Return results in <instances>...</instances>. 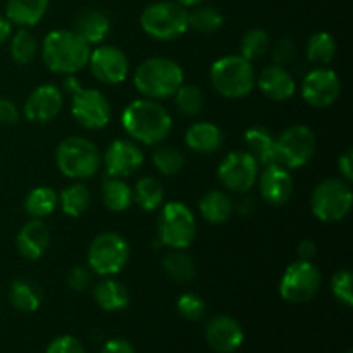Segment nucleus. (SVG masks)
I'll use <instances>...</instances> for the list:
<instances>
[{"label": "nucleus", "mask_w": 353, "mask_h": 353, "mask_svg": "<svg viewBox=\"0 0 353 353\" xmlns=\"http://www.w3.org/2000/svg\"><path fill=\"white\" fill-rule=\"evenodd\" d=\"M124 131L137 143L155 145L162 143L171 134L172 117L159 100L138 99L126 105L121 116Z\"/></svg>", "instance_id": "1"}, {"label": "nucleus", "mask_w": 353, "mask_h": 353, "mask_svg": "<svg viewBox=\"0 0 353 353\" xmlns=\"http://www.w3.org/2000/svg\"><path fill=\"white\" fill-rule=\"evenodd\" d=\"M41 59L55 74H76L88 65L92 45L74 30H54L41 41Z\"/></svg>", "instance_id": "2"}, {"label": "nucleus", "mask_w": 353, "mask_h": 353, "mask_svg": "<svg viewBox=\"0 0 353 353\" xmlns=\"http://www.w3.org/2000/svg\"><path fill=\"white\" fill-rule=\"evenodd\" d=\"M133 83L143 99L165 100L171 99L185 83V72L172 59L150 57L138 65Z\"/></svg>", "instance_id": "3"}, {"label": "nucleus", "mask_w": 353, "mask_h": 353, "mask_svg": "<svg viewBox=\"0 0 353 353\" xmlns=\"http://www.w3.org/2000/svg\"><path fill=\"white\" fill-rule=\"evenodd\" d=\"M212 88L224 99L238 100L250 95L255 88V68L241 55H224L210 65Z\"/></svg>", "instance_id": "4"}, {"label": "nucleus", "mask_w": 353, "mask_h": 353, "mask_svg": "<svg viewBox=\"0 0 353 353\" xmlns=\"http://www.w3.org/2000/svg\"><path fill=\"white\" fill-rule=\"evenodd\" d=\"M55 164L69 179L85 181L102 168V154L92 140L85 137H68L55 150Z\"/></svg>", "instance_id": "5"}, {"label": "nucleus", "mask_w": 353, "mask_h": 353, "mask_svg": "<svg viewBox=\"0 0 353 353\" xmlns=\"http://www.w3.org/2000/svg\"><path fill=\"white\" fill-rule=\"evenodd\" d=\"M140 26L154 40H178L188 31V9L176 0L154 2L140 14Z\"/></svg>", "instance_id": "6"}, {"label": "nucleus", "mask_w": 353, "mask_h": 353, "mask_svg": "<svg viewBox=\"0 0 353 353\" xmlns=\"http://www.w3.org/2000/svg\"><path fill=\"white\" fill-rule=\"evenodd\" d=\"M352 202L350 183L341 178H327L314 188L310 209L321 223H340L350 214Z\"/></svg>", "instance_id": "7"}, {"label": "nucleus", "mask_w": 353, "mask_h": 353, "mask_svg": "<svg viewBox=\"0 0 353 353\" xmlns=\"http://www.w3.org/2000/svg\"><path fill=\"white\" fill-rule=\"evenodd\" d=\"M196 234V219L183 202H169L159 217V240L171 250H186Z\"/></svg>", "instance_id": "8"}, {"label": "nucleus", "mask_w": 353, "mask_h": 353, "mask_svg": "<svg viewBox=\"0 0 353 353\" xmlns=\"http://www.w3.org/2000/svg\"><path fill=\"white\" fill-rule=\"evenodd\" d=\"M130 255L131 248L128 241L114 231H105L95 236V240L90 243L86 259L93 274L107 278V276L119 274L126 268Z\"/></svg>", "instance_id": "9"}, {"label": "nucleus", "mask_w": 353, "mask_h": 353, "mask_svg": "<svg viewBox=\"0 0 353 353\" xmlns=\"http://www.w3.org/2000/svg\"><path fill=\"white\" fill-rule=\"evenodd\" d=\"M316 134L305 124L290 126L276 138L274 162L288 171L300 169L310 162L316 154Z\"/></svg>", "instance_id": "10"}, {"label": "nucleus", "mask_w": 353, "mask_h": 353, "mask_svg": "<svg viewBox=\"0 0 353 353\" xmlns=\"http://www.w3.org/2000/svg\"><path fill=\"white\" fill-rule=\"evenodd\" d=\"M323 285L319 268L310 261L295 262L285 269L279 281V295L288 303H307L317 295Z\"/></svg>", "instance_id": "11"}, {"label": "nucleus", "mask_w": 353, "mask_h": 353, "mask_svg": "<svg viewBox=\"0 0 353 353\" xmlns=\"http://www.w3.org/2000/svg\"><path fill=\"white\" fill-rule=\"evenodd\" d=\"M259 168L254 157L247 150L230 152L217 168L221 185L233 193H248L259 178Z\"/></svg>", "instance_id": "12"}, {"label": "nucleus", "mask_w": 353, "mask_h": 353, "mask_svg": "<svg viewBox=\"0 0 353 353\" xmlns=\"http://www.w3.org/2000/svg\"><path fill=\"white\" fill-rule=\"evenodd\" d=\"M71 114L79 126L97 131L110 123L112 107L109 99L100 90L83 86L71 97Z\"/></svg>", "instance_id": "13"}, {"label": "nucleus", "mask_w": 353, "mask_h": 353, "mask_svg": "<svg viewBox=\"0 0 353 353\" xmlns=\"http://www.w3.org/2000/svg\"><path fill=\"white\" fill-rule=\"evenodd\" d=\"M300 92H302V99L310 107L326 109V107L333 105L338 100V97H340V76L333 69H327L326 65L316 68L305 74L302 86H300Z\"/></svg>", "instance_id": "14"}, {"label": "nucleus", "mask_w": 353, "mask_h": 353, "mask_svg": "<svg viewBox=\"0 0 353 353\" xmlns=\"http://www.w3.org/2000/svg\"><path fill=\"white\" fill-rule=\"evenodd\" d=\"M90 71L103 85H119L130 76V61L119 47L100 45L90 54Z\"/></svg>", "instance_id": "15"}, {"label": "nucleus", "mask_w": 353, "mask_h": 353, "mask_svg": "<svg viewBox=\"0 0 353 353\" xmlns=\"http://www.w3.org/2000/svg\"><path fill=\"white\" fill-rule=\"evenodd\" d=\"M145 162V154L140 145L133 140H114L107 147L102 157L107 176L112 178H128L140 171Z\"/></svg>", "instance_id": "16"}, {"label": "nucleus", "mask_w": 353, "mask_h": 353, "mask_svg": "<svg viewBox=\"0 0 353 353\" xmlns=\"http://www.w3.org/2000/svg\"><path fill=\"white\" fill-rule=\"evenodd\" d=\"M64 93L55 85H40L30 93L24 103V117L30 123H52L61 114Z\"/></svg>", "instance_id": "17"}, {"label": "nucleus", "mask_w": 353, "mask_h": 353, "mask_svg": "<svg viewBox=\"0 0 353 353\" xmlns=\"http://www.w3.org/2000/svg\"><path fill=\"white\" fill-rule=\"evenodd\" d=\"M259 192H261L262 200L272 207H281L292 199L295 181L290 171L283 165L271 162L264 165L262 174H259Z\"/></svg>", "instance_id": "18"}, {"label": "nucleus", "mask_w": 353, "mask_h": 353, "mask_svg": "<svg viewBox=\"0 0 353 353\" xmlns=\"http://www.w3.org/2000/svg\"><path fill=\"white\" fill-rule=\"evenodd\" d=\"M205 341L214 352L233 353L243 345L245 331L234 317L221 314L205 324Z\"/></svg>", "instance_id": "19"}, {"label": "nucleus", "mask_w": 353, "mask_h": 353, "mask_svg": "<svg viewBox=\"0 0 353 353\" xmlns=\"http://www.w3.org/2000/svg\"><path fill=\"white\" fill-rule=\"evenodd\" d=\"M255 85L262 92V95L274 102H286L292 99L296 92V81L292 76V72L285 65H265L259 72Z\"/></svg>", "instance_id": "20"}, {"label": "nucleus", "mask_w": 353, "mask_h": 353, "mask_svg": "<svg viewBox=\"0 0 353 353\" xmlns=\"http://www.w3.org/2000/svg\"><path fill=\"white\" fill-rule=\"evenodd\" d=\"M50 230L41 219H31L16 236V248L26 261H40L50 247Z\"/></svg>", "instance_id": "21"}, {"label": "nucleus", "mask_w": 353, "mask_h": 353, "mask_svg": "<svg viewBox=\"0 0 353 353\" xmlns=\"http://www.w3.org/2000/svg\"><path fill=\"white\" fill-rule=\"evenodd\" d=\"M185 143L188 148L196 154H216L224 143V134L219 126L207 121H199L193 123L185 133Z\"/></svg>", "instance_id": "22"}, {"label": "nucleus", "mask_w": 353, "mask_h": 353, "mask_svg": "<svg viewBox=\"0 0 353 353\" xmlns=\"http://www.w3.org/2000/svg\"><path fill=\"white\" fill-rule=\"evenodd\" d=\"M72 30L90 45L102 43L110 33V19L99 9H85L78 14Z\"/></svg>", "instance_id": "23"}, {"label": "nucleus", "mask_w": 353, "mask_h": 353, "mask_svg": "<svg viewBox=\"0 0 353 353\" xmlns=\"http://www.w3.org/2000/svg\"><path fill=\"white\" fill-rule=\"evenodd\" d=\"M50 0H7L6 17L19 28H33L48 10Z\"/></svg>", "instance_id": "24"}, {"label": "nucleus", "mask_w": 353, "mask_h": 353, "mask_svg": "<svg viewBox=\"0 0 353 353\" xmlns=\"http://www.w3.org/2000/svg\"><path fill=\"white\" fill-rule=\"evenodd\" d=\"M93 299L105 312H117L130 305V292L123 283L114 279V276H107L97 283L93 288Z\"/></svg>", "instance_id": "25"}, {"label": "nucleus", "mask_w": 353, "mask_h": 353, "mask_svg": "<svg viewBox=\"0 0 353 353\" xmlns=\"http://www.w3.org/2000/svg\"><path fill=\"white\" fill-rule=\"evenodd\" d=\"M199 210L207 223L223 224L233 216L234 203L224 190H210L200 199Z\"/></svg>", "instance_id": "26"}, {"label": "nucleus", "mask_w": 353, "mask_h": 353, "mask_svg": "<svg viewBox=\"0 0 353 353\" xmlns=\"http://www.w3.org/2000/svg\"><path fill=\"white\" fill-rule=\"evenodd\" d=\"M41 295L40 286L28 278H21L12 281L9 288V302L17 312L21 314H33L40 309Z\"/></svg>", "instance_id": "27"}, {"label": "nucleus", "mask_w": 353, "mask_h": 353, "mask_svg": "<svg viewBox=\"0 0 353 353\" xmlns=\"http://www.w3.org/2000/svg\"><path fill=\"white\" fill-rule=\"evenodd\" d=\"M245 147L259 165H268L274 162V143L276 138L264 126H252L243 134Z\"/></svg>", "instance_id": "28"}, {"label": "nucleus", "mask_w": 353, "mask_h": 353, "mask_svg": "<svg viewBox=\"0 0 353 353\" xmlns=\"http://www.w3.org/2000/svg\"><path fill=\"white\" fill-rule=\"evenodd\" d=\"M102 199L110 212H124L133 203V190L123 178L107 176L102 183Z\"/></svg>", "instance_id": "29"}, {"label": "nucleus", "mask_w": 353, "mask_h": 353, "mask_svg": "<svg viewBox=\"0 0 353 353\" xmlns=\"http://www.w3.org/2000/svg\"><path fill=\"white\" fill-rule=\"evenodd\" d=\"M59 205L62 212L69 217H79L92 205V193L88 186L81 181H76L64 188L59 195Z\"/></svg>", "instance_id": "30"}, {"label": "nucleus", "mask_w": 353, "mask_h": 353, "mask_svg": "<svg viewBox=\"0 0 353 353\" xmlns=\"http://www.w3.org/2000/svg\"><path fill=\"white\" fill-rule=\"evenodd\" d=\"M133 200L145 212H154V210L161 209V205L164 203L162 183L154 176H145V178L138 179L133 190Z\"/></svg>", "instance_id": "31"}, {"label": "nucleus", "mask_w": 353, "mask_h": 353, "mask_svg": "<svg viewBox=\"0 0 353 353\" xmlns=\"http://www.w3.org/2000/svg\"><path fill=\"white\" fill-rule=\"evenodd\" d=\"M10 57L19 65H28L37 59L40 52L37 37L30 31V28H19L14 34H10L9 43Z\"/></svg>", "instance_id": "32"}, {"label": "nucleus", "mask_w": 353, "mask_h": 353, "mask_svg": "<svg viewBox=\"0 0 353 353\" xmlns=\"http://www.w3.org/2000/svg\"><path fill=\"white\" fill-rule=\"evenodd\" d=\"M59 205V195L50 186H37L24 199V210L33 219L47 217Z\"/></svg>", "instance_id": "33"}, {"label": "nucleus", "mask_w": 353, "mask_h": 353, "mask_svg": "<svg viewBox=\"0 0 353 353\" xmlns=\"http://www.w3.org/2000/svg\"><path fill=\"white\" fill-rule=\"evenodd\" d=\"M305 54L307 59H309L312 64L319 65V68L331 64L334 55H336V41H334L333 34L327 33V31L314 33L312 37L307 40Z\"/></svg>", "instance_id": "34"}, {"label": "nucleus", "mask_w": 353, "mask_h": 353, "mask_svg": "<svg viewBox=\"0 0 353 353\" xmlns=\"http://www.w3.org/2000/svg\"><path fill=\"white\" fill-rule=\"evenodd\" d=\"M224 23V17L216 7L210 6H195L188 10V30L196 31V33L210 34L221 30Z\"/></svg>", "instance_id": "35"}, {"label": "nucleus", "mask_w": 353, "mask_h": 353, "mask_svg": "<svg viewBox=\"0 0 353 353\" xmlns=\"http://www.w3.org/2000/svg\"><path fill=\"white\" fill-rule=\"evenodd\" d=\"M165 274L176 283H190L196 274L195 262L185 250H172L162 261Z\"/></svg>", "instance_id": "36"}, {"label": "nucleus", "mask_w": 353, "mask_h": 353, "mask_svg": "<svg viewBox=\"0 0 353 353\" xmlns=\"http://www.w3.org/2000/svg\"><path fill=\"white\" fill-rule=\"evenodd\" d=\"M152 162L162 176H176L181 172L185 165V155L179 148L159 143L155 145V150L152 154Z\"/></svg>", "instance_id": "37"}, {"label": "nucleus", "mask_w": 353, "mask_h": 353, "mask_svg": "<svg viewBox=\"0 0 353 353\" xmlns=\"http://www.w3.org/2000/svg\"><path fill=\"white\" fill-rule=\"evenodd\" d=\"M174 105L181 116L185 117H196L202 114L203 105H205V99H203L202 90L196 85H185L183 83L174 93Z\"/></svg>", "instance_id": "38"}, {"label": "nucleus", "mask_w": 353, "mask_h": 353, "mask_svg": "<svg viewBox=\"0 0 353 353\" xmlns=\"http://www.w3.org/2000/svg\"><path fill=\"white\" fill-rule=\"evenodd\" d=\"M269 47H271V37H269L268 31L261 30V28H254V30H248L241 38L240 55L247 61L254 62L264 57L269 52Z\"/></svg>", "instance_id": "39"}, {"label": "nucleus", "mask_w": 353, "mask_h": 353, "mask_svg": "<svg viewBox=\"0 0 353 353\" xmlns=\"http://www.w3.org/2000/svg\"><path fill=\"white\" fill-rule=\"evenodd\" d=\"M176 310L183 319L196 323L205 316L207 307L202 296H199L196 293H183L176 302Z\"/></svg>", "instance_id": "40"}, {"label": "nucleus", "mask_w": 353, "mask_h": 353, "mask_svg": "<svg viewBox=\"0 0 353 353\" xmlns=\"http://www.w3.org/2000/svg\"><path fill=\"white\" fill-rule=\"evenodd\" d=\"M352 271L350 269H341L336 271L331 278V292L334 299L345 307L353 305V292H352Z\"/></svg>", "instance_id": "41"}, {"label": "nucleus", "mask_w": 353, "mask_h": 353, "mask_svg": "<svg viewBox=\"0 0 353 353\" xmlns=\"http://www.w3.org/2000/svg\"><path fill=\"white\" fill-rule=\"evenodd\" d=\"M45 353H86L85 345L72 334H62L48 343Z\"/></svg>", "instance_id": "42"}, {"label": "nucleus", "mask_w": 353, "mask_h": 353, "mask_svg": "<svg viewBox=\"0 0 353 353\" xmlns=\"http://www.w3.org/2000/svg\"><path fill=\"white\" fill-rule=\"evenodd\" d=\"M93 283V271L86 265H76L69 271L68 285L72 292H86Z\"/></svg>", "instance_id": "43"}, {"label": "nucleus", "mask_w": 353, "mask_h": 353, "mask_svg": "<svg viewBox=\"0 0 353 353\" xmlns=\"http://www.w3.org/2000/svg\"><path fill=\"white\" fill-rule=\"evenodd\" d=\"M296 47L290 38H281L272 47V61L278 65H288L295 59Z\"/></svg>", "instance_id": "44"}, {"label": "nucleus", "mask_w": 353, "mask_h": 353, "mask_svg": "<svg viewBox=\"0 0 353 353\" xmlns=\"http://www.w3.org/2000/svg\"><path fill=\"white\" fill-rule=\"evenodd\" d=\"M19 116L21 114L16 103L12 100L0 97V124L2 126H12L19 121Z\"/></svg>", "instance_id": "45"}, {"label": "nucleus", "mask_w": 353, "mask_h": 353, "mask_svg": "<svg viewBox=\"0 0 353 353\" xmlns=\"http://www.w3.org/2000/svg\"><path fill=\"white\" fill-rule=\"evenodd\" d=\"M100 353H137V350L124 338H112V340L103 343V347L100 348Z\"/></svg>", "instance_id": "46"}, {"label": "nucleus", "mask_w": 353, "mask_h": 353, "mask_svg": "<svg viewBox=\"0 0 353 353\" xmlns=\"http://www.w3.org/2000/svg\"><path fill=\"white\" fill-rule=\"evenodd\" d=\"M338 171H340L341 179L352 183L353 181V152L352 148H347L343 154L338 157Z\"/></svg>", "instance_id": "47"}, {"label": "nucleus", "mask_w": 353, "mask_h": 353, "mask_svg": "<svg viewBox=\"0 0 353 353\" xmlns=\"http://www.w3.org/2000/svg\"><path fill=\"white\" fill-rule=\"evenodd\" d=\"M296 254H299L300 261H310L314 262L317 255V245L312 240H303L300 241L299 247H296Z\"/></svg>", "instance_id": "48"}, {"label": "nucleus", "mask_w": 353, "mask_h": 353, "mask_svg": "<svg viewBox=\"0 0 353 353\" xmlns=\"http://www.w3.org/2000/svg\"><path fill=\"white\" fill-rule=\"evenodd\" d=\"M83 85L79 83V79L76 78L74 74H65L64 79H62V86H61V92L65 93V95L72 97L78 90H81Z\"/></svg>", "instance_id": "49"}, {"label": "nucleus", "mask_w": 353, "mask_h": 353, "mask_svg": "<svg viewBox=\"0 0 353 353\" xmlns=\"http://www.w3.org/2000/svg\"><path fill=\"white\" fill-rule=\"evenodd\" d=\"M12 34V23L6 17V14H0V45L6 43L7 40L10 38Z\"/></svg>", "instance_id": "50"}, {"label": "nucleus", "mask_w": 353, "mask_h": 353, "mask_svg": "<svg viewBox=\"0 0 353 353\" xmlns=\"http://www.w3.org/2000/svg\"><path fill=\"white\" fill-rule=\"evenodd\" d=\"M176 2L181 3L183 7H186V9H192V7L203 3V0H176Z\"/></svg>", "instance_id": "51"}, {"label": "nucleus", "mask_w": 353, "mask_h": 353, "mask_svg": "<svg viewBox=\"0 0 353 353\" xmlns=\"http://www.w3.org/2000/svg\"><path fill=\"white\" fill-rule=\"evenodd\" d=\"M345 353H353V352H352V350H347V352H345Z\"/></svg>", "instance_id": "52"}]
</instances>
